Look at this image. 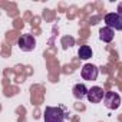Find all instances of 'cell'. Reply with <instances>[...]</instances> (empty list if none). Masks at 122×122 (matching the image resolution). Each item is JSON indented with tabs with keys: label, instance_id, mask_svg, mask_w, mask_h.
<instances>
[{
	"label": "cell",
	"instance_id": "6da1fadb",
	"mask_svg": "<svg viewBox=\"0 0 122 122\" xmlns=\"http://www.w3.org/2000/svg\"><path fill=\"white\" fill-rule=\"evenodd\" d=\"M66 113L62 108L56 106H46L43 112V121L45 122H65Z\"/></svg>",
	"mask_w": 122,
	"mask_h": 122
},
{
	"label": "cell",
	"instance_id": "8992f818",
	"mask_svg": "<svg viewBox=\"0 0 122 122\" xmlns=\"http://www.w3.org/2000/svg\"><path fill=\"white\" fill-rule=\"evenodd\" d=\"M105 91L101 88V86H92L91 89H89V92H88V101L91 102V103H99L101 101H103V98H105Z\"/></svg>",
	"mask_w": 122,
	"mask_h": 122
},
{
	"label": "cell",
	"instance_id": "277c9868",
	"mask_svg": "<svg viewBox=\"0 0 122 122\" xmlns=\"http://www.w3.org/2000/svg\"><path fill=\"white\" fill-rule=\"evenodd\" d=\"M81 75L85 81H96L98 79V75H99V69L92 65V63H86L82 66V71H81Z\"/></svg>",
	"mask_w": 122,
	"mask_h": 122
},
{
	"label": "cell",
	"instance_id": "52a82bcc",
	"mask_svg": "<svg viewBox=\"0 0 122 122\" xmlns=\"http://www.w3.org/2000/svg\"><path fill=\"white\" fill-rule=\"evenodd\" d=\"M72 92H73V96H75L76 99L82 101L83 98H86V96H88V92H89V89H88V88H86L83 83H76V85L73 86Z\"/></svg>",
	"mask_w": 122,
	"mask_h": 122
},
{
	"label": "cell",
	"instance_id": "30bf717a",
	"mask_svg": "<svg viewBox=\"0 0 122 122\" xmlns=\"http://www.w3.org/2000/svg\"><path fill=\"white\" fill-rule=\"evenodd\" d=\"M116 13H118L119 16H122V2L118 5V12H116Z\"/></svg>",
	"mask_w": 122,
	"mask_h": 122
},
{
	"label": "cell",
	"instance_id": "7a4b0ae2",
	"mask_svg": "<svg viewBox=\"0 0 122 122\" xmlns=\"http://www.w3.org/2000/svg\"><path fill=\"white\" fill-rule=\"evenodd\" d=\"M17 46H19L20 50H23V52H32V50L36 47V39H35L32 35H29V33L22 35V36L19 37V40H17Z\"/></svg>",
	"mask_w": 122,
	"mask_h": 122
},
{
	"label": "cell",
	"instance_id": "3957f363",
	"mask_svg": "<svg viewBox=\"0 0 122 122\" xmlns=\"http://www.w3.org/2000/svg\"><path fill=\"white\" fill-rule=\"evenodd\" d=\"M103 20L112 30H122V16H119L118 13H106Z\"/></svg>",
	"mask_w": 122,
	"mask_h": 122
},
{
	"label": "cell",
	"instance_id": "9c48e42d",
	"mask_svg": "<svg viewBox=\"0 0 122 122\" xmlns=\"http://www.w3.org/2000/svg\"><path fill=\"white\" fill-rule=\"evenodd\" d=\"M78 56H79L82 60H88V59H91V57H92V49H91V46H88V45L81 46L79 50H78Z\"/></svg>",
	"mask_w": 122,
	"mask_h": 122
},
{
	"label": "cell",
	"instance_id": "5b68a950",
	"mask_svg": "<svg viewBox=\"0 0 122 122\" xmlns=\"http://www.w3.org/2000/svg\"><path fill=\"white\" fill-rule=\"evenodd\" d=\"M103 105L108 109H118L121 105V96L116 92H106L103 98Z\"/></svg>",
	"mask_w": 122,
	"mask_h": 122
},
{
	"label": "cell",
	"instance_id": "ba28073f",
	"mask_svg": "<svg viewBox=\"0 0 122 122\" xmlns=\"http://www.w3.org/2000/svg\"><path fill=\"white\" fill-rule=\"evenodd\" d=\"M113 36H115L113 30H112L111 27H108V26H105V27H102V29L99 30V39H101L102 42H105V43L112 42V40H113Z\"/></svg>",
	"mask_w": 122,
	"mask_h": 122
}]
</instances>
